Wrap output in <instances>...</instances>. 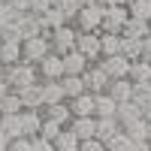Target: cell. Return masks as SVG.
Wrapping results in <instances>:
<instances>
[{
    "mask_svg": "<svg viewBox=\"0 0 151 151\" xmlns=\"http://www.w3.org/2000/svg\"><path fill=\"white\" fill-rule=\"evenodd\" d=\"M3 79L12 91H21V88H27L30 82H36L40 76H36V64H27V60H15V64L3 67Z\"/></svg>",
    "mask_w": 151,
    "mask_h": 151,
    "instance_id": "6da1fadb",
    "label": "cell"
},
{
    "mask_svg": "<svg viewBox=\"0 0 151 151\" xmlns=\"http://www.w3.org/2000/svg\"><path fill=\"white\" fill-rule=\"evenodd\" d=\"M45 36H48L52 52L55 55H64V52H70V48L76 45V24L73 21H64V24H58V27L45 30Z\"/></svg>",
    "mask_w": 151,
    "mask_h": 151,
    "instance_id": "7a4b0ae2",
    "label": "cell"
},
{
    "mask_svg": "<svg viewBox=\"0 0 151 151\" xmlns=\"http://www.w3.org/2000/svg\"><path fill=\"white\" fill-rule=\"evenodd\" d=\"M100 21H103V3H85V6H79V12H76V18H73V24L79 30H100Z\"/></svg>",
    "mask_w": 151,
    "mask_h": 151,
    "instance_id": "3957f363",
    "label": "cell"
},
{
    "mask_svg": "<svg viewBox=\"0 0 151 151\" xmlns=\"http://www.w3.org/2000/svg\"><path fill=\"white\" fill-rule=\"evenodd\" d=\"M76 52H82L88 60H100V30H79L76 27Z\"/></svg>",
    "mask_w": 151,
    "mask_h": 151,
    "instance_id": "277c9868",
    "label": "cell"
},
{
    "mask_svg": "<svg viewBox=\"0 0 151 151\" xmlns=\"http://www.w3.org/2000/svg\"><path fill=\"white\" fill-rule=\"evenodd\" d=\"M52 52V45H48V36H30V40H21V60H27V64H36L40 58H45Z\"/></svg>",
    "mask_w": 151,
    "mask_h": 151,
    "instance_id": "5b68a950",
    "label": "cell"
},
{
    "mask_svg": "<svg viewBox=\"0 0 151 151\" xmlns=\"http://www.w3.org/2000/svg\"><path fill=\"white\" fill-rule=\"evenodd\" d=\"M82 82H85V91H91V94H100V91H106V85H109V76L106 70L97 64V60H91L85 70H82Z\"/></svg>",
    "mask_w": 151,
    "mask_h": 151,
    "instance_id": "8992f818",
    "label": "cell"
},
{
    "mask_svg": "<svg viewBox=\"0 0 151 151\" xmlns=\"http://www.w3.org/2000/svg\"><path fill=\"white\" fill-rule=\"evenodd\" d=\"M130 18L127 3H118V6H103V21H100V30H109V33H121V24Z\"/></svg>",
    "mask_w": 151,
    "mask_h": 151,
    "instance_id": "52a82bcc",
    "label": "cell"
},
{
    "mask_svg": "<svg viewBox=\"0 0 151 151\" xmlns=\"http://www.w3.org/2000/svg\"><path fill=\"white\" fill-rule=\"evenodd\" d=\"M97 64L106 70L109 79H124V76H127V70H130V60L124 58V55H103Z\"/></svg>",
    "mask_w": 151,
    "mask_h": 151,
    "instance_id": "ba28073f",
    "label": "cell"
},
{
    "mask_svg": "<svg viewBox=\"0 0 151 151\" xmlns=\"http://www.w3.org/2000/svg\"><path fill=\"white\" fill-rule=\"evenodd\" d=\"M36 76H40V79H60V76H64V64H60V55L48 52L45 58H40V60H36Z\"/></svg>",
    "mask_w": 151,
    "mask_h": 151,
    "instance_id": "9c48e42d",
    "label": "cell"
},
{
    "mask_svg": "<svg viewBox=\"0 0 151 151\" xmlns=\"http://www.w3.org/2000/svg\"><path fill=\"white\" fill-rule=\"evenodd\" d=\"M15 30H18V40H30V36H40V33H42L40 15H33V12H21V15L15 18Z\"/></svg>",
    "mask_w": 151,
    "mask_h": 151,
    "instance_id": "30bf717a",
    "label": "cell"
},
{
    "mask_svg": "<svg viewBox=\"0 0 151 151\" xmlns=\"http://www.w3.org/2000/svg\"><path fill=\"white\" fill-rule=\"evenodd\" d=\"M60 64H64V73H70V76H82V70L91 64L82 52H76V48H70V52H64L60 55Z\"/></svg>",
    "mask_w": 151,
    "mask_h": 151,
    "instance_id": "8fae6325",
    "label": "cell"
},
{
    "mask_svg": "<svg viewBox=\"0 0 151 151\" xmlns=\"http://www.w3.org/2000/svg\"><path fill=\"white\" fill-rule=\"evenodd\" d=\"M106 94L115 100V103H124V100H130V94H133V82L127 79V76H124V79H109Z\"/></svg>",
    "mask_w": 151,
    "mask_h": 151,
    "instance_id": "7c38bea8",
    "label": "cell"
},
{
    "mask_svg": "<svg viewBox=\"0 0 151 151\" xmlns=\"http://www.w3.org/2000/svg\"><path fill=\"white\" fill-rule=\"evenodd\" d=\"M40 88H42V106L67 100V97H64V85H60V79H40Z\"/></svg>",
    "mask_w": 151,
    "mask_h": 151,
    "instance_id": "4fadbf2b",
    "label": "cell"
},
{
    "mask_svg": "<svg viewBox=\"0 0 151 151\" xmlns=\"http://www.w3.org/2000/svg\"><path fill=\"white\" fill-rule=\"evenodd\" d=\"M18 97H21V106H24V109H42V88H40V79L30 82L27 88H21Z\"/></svg>",
    "mask_w": 151,
    "mask_h": 151,
    "instance_id": "5bb4252c",
    "label": "cell"
},
{
    "mask_svg": "<svg viewBox=\"0 0 151 151\" xmlns=\"http://www.w3.org/2000/svg\"><path fill=\"white\" fill-rule=\"evenodd\" d=\"M70 103V112L73 115H94V94L91 91H82V94H76L67 100ZM97 118V115H94Z\"/></svg>",
    "mask_w": 151,
    "mask_h": 151,
    "instance_id": "9a60e30c",
    "label": "cell"
},
{
    "mask_svg": "<svg viewBox=\"0 0 151 151\" xmlns=\"http://www.w3.org/2000/svg\"><path fill=\"white\" fill-rule=\"evenodd\" d=\"M67 127L79 136V139H85V136H94V127H97V118L94 115H73Z\"/></svg>",
    "mask_w": 151,
    "mask_h": 151,
    "instance_id": "2e32d148",
    "label": "cell"
},
{
    "mask_svg": "<svg viewBox=\"0 0 151 151\" xmlns=\"http://www.w3.org/2000/svg\"><path fill=\"white\" fill-rule=\"evenodd\" d=\"M18 115H21V130H24V136L40 133V124H42V109H21Z\"/></svg>",
    "mask_w": 151,
    "mask_h": 151,
    "instance_id": "e0dca14e",
    "label": "cell"
},
{
    "mask_svg": "<svg viewBox=\"0 0 151 151\" xmlns=\"http://www.w3.org/2000/svg\"><path fill=\"white\" fill-rule=\"evenodd\" d=\"M21 60V40H0V64L9 67Z\"/></svg>",
    "mask_w": 151,
    "mask_h": 151,
    "instance_id": "ac0fdd59",
    "label": "cell"
},
{
    "mask_svg": "<svg viewBox=\"0 0 151 151\" xmlns=\"http://www.w3.org/2000/svg\"><path fill=\"white\" fill-rule=\"evenodd\" d=\"M118 130H121V121H118L115 115H100V118H97V127H94V136L106 142L109 136L118 133Z\"/></svg>",
    "mask_w": 151,
    "mask_h": 151,
    "instance_id": "d6986e66",
    "label": "cell"
},
{
    "mask_svg": "<svg viewBox=\"0 0 151 151\" xmlns=\"http://www.w3.org/2000/svg\"><path fill=\"white\" fill-rule=\"evenodd\" d=\"M145 33H151V21H145V18H127L121 24V36H136V40H142Z\"/></svg>",
    "mask_w": 151,
    "mask_h": 151,
    "instance_id": "ffe728a7",
    "label": "cell"
},
{
    "mask_svg": "<svg viewBox=\"0 0 151 151\" xmlns=\"http://www.w3.org/2000/svg\"><path fill=\"white\" fill-rule=\"evenodd\" d=\"M52 148H55V151H79V136H76L70 127H64V130L52 139Z\"/></svg>",
    "mask_w": 151,
    "mask_h": 151,
    "instance_id": "44dd1931",
    "label": "cell"
},
{
    "mask_svg": "<svg viewBox=\"0 0 151 151\" xmlns=\"http://www.w3.org/2000/svg\"><path fill=\"white\" fill-rule=\"evenodd\" d=\"M127 79H130V82H148V79H151V60H145V58L130 60Z\"/></svg>",
    "mask_w": 151,
    "mask_h": 151,
    "instance_id": "7402d4cb",
    "label": "cell"
},
{
    "mask_svg": "<svg viewBox=\"0 0 151 151\" xmlns=\"http://www.w3.org/2000/svg\"><path fill=\"white\" fill-rule=\"evenodd\" d=\"M42 109H45V112H42L45 118H55V121H60V124H70V118H73L67 100H60V103H48V106H42Z\"/></svg>",
    "mask_w": 151,
    "mask_h": 151,
    "instance_id": "603a6c76",
    "label": "cell"
},
{
    "mask_svg": "<svg viewBox=\"0 0 151 151\" xmlns=\"http://www.w3.org/2000/svg\"><path fill=\"white\" fill-rule=\"evenodd\" d=\"M118 48H121V33L100 30V58L103 55H118Z\"/></svg>",
    "mask_w": 151,
    "mask_h": 151,
    "instance_id": "cb8c5ba5",
    "label": "cell"
},
{
    "mask_svg": "<svg viewBox=\"0 0 151 151\" xmlns=\"http://www.w3.org/2000/svg\"><path fill=\"white\" fill-rule=\"evenodd\" d=\"M115 109H118V103H115L106 91L94 94V115H97V118H100V115H115Z\"/></svg>",
    "mask_w": 151,
    "mask_h": 151,
    "instance_id": "d4e9b609",
    "label": "cell"
},
{
    "mask_svg": "<svg viewBox=\"0 0 151 151\" xmlns=\"http://www.w3.org/2000/svg\"><path fill=\"white\" fill-rule=\"evenodd\" d=\"M24 106H21V97H18V91H9L0 97V115H15V112H21Z\"/></svg>",
    "mask_w": 151,
    "mask_h": 151,
    "instance_id": "484cf974",
    "label": "cell"
},
{
    "mask_svg": "<svg viewBox=\"0 0 151 151\" xmlns=\"http://www.w3.org/2000/svg\"><path fill=\"white\" fill-rule=\"evenodd\" d=\"M139 115H142V106L136 103V100H124V103H118V109H115V118H118L121 124L139 118Z\"/></svg>",
    "mask_w": 151,
    "mask_h": 151,
    "instance_id": "4316f807",
    "label": "cell"
},
{
    "mask_svg": "<svg viewBox=\"0 0 151 151\" xmlns=\"http://www.w3.org/2000/svg\"><path fill=\"white\" fill-rule=\"evenodd\" d=\"M0 130H3L9 139L24 136V130H21V115H18V112H15V115H0Z\"/></svg>",
    "mask_w": 151,
    "mask_h": 151,
    "instance_id": "83f0119b",
    "label": "cell"
},
{
    "mask_svg": "<svg viewBox=\"0 0 151 151\" xmlns=\"http://www.w3.org/2000/svg\"><path fill=\"white\" fill-rule=\"evenodd\" d=\"M103 145H106V151H133V139H130V136L124 133V130L112 133V136H109V139H106Z\"/></svg>",
    "mask_w": 151,
    "mask_h": 151,
    "instance_id": "f1b7e54d",
    "label": "cell"
},
{
    "mask_svg": "<svg viewBox=\"0 0 151 151\" xmlns=\"http://www.w3.org/2000/svg\"><path fill=\"white\" fill-rule=\"evenodd\" d=\"M121 130L127 133L133 142H142V139H148V136H145V118H142V115H139V118H133V121H124V124H121Z\"/></svg>",
    "mask_w": 151,
    "mask_h": 151,
    "instance_id": "f546056e",
    "label": "cell"
},
{
    "mask_svg": "<svg viewBox=\"0 0 151 151\" xmlns=\"http://www.w3.org/2000/svg\"><path fill=\"white\" fill-rule=\"evenodd\" d=\"M142 52V40H136V36H121V48H118V55H124L127 60H136Z\"/></svg>",
    "mask_w": 151,
    "mask_h": 151,
    "instance_id": "4dcf8cb0",
    "label": "cell"
},
{
    "mask_svg": "<svg viewBox=\"0 0 151 151\" xmlns=\"http://www.w3.org/2000/svg\"><path fill=\"white\" fill-rule=\"evenodd\" d=\"M60 85H64V97H67V100L85 91V82H82V76H70V73H64V76H60Z\"/></svg>",
    "mask_w": 151,
    "mask_h": 151,
    "instance_id": "1f68e13d",
    "label": "cell"
},
{
    "mask_svg": "<svg viewBox=\"0 0 151 151\" xmlns=\"http://www.w3.org/2000/svg\"><path fill=\"white\" fill-rule=\"evenodd\" d=\"M127 12H130L133 18L151 21V0H127Z\"/></svg>",
    "mask_w": 151,
    "mask_h": 151,
    "instance_id": "d6a6232c",
    "label": "cell"
},
{
    "mask_svg": "<svg viewBox=\"0 0 151 151\" xmlns=\"http://www.w3.org/2000/svg\"><path fill=\"white\" fill-rule=\"evenodd\" d=\"M67 124H60V121H55V118H45L42 115V124H40V136H45V139H55V136L64 130Z\"/></svg>",
    "mask_w": 151,
    "mask_h": 151,
    "instance_id": "836d02e7",
    "label": "cell"
},
{
    "mask_svg": "<svg viewBox=\"0 0 151 151\" xmlns=\"http://www.w3.org/2000/svg\"><path fill=\"white\" fill-rule=\"evenodd\" d=\"M148 97H151V85H148V82H133V94H130V100H136L139 106H145Z\"/></svg>",
    "mask_w": 151,
    "mask_h": 151,
    "instance_id": "e575fe53",
    "label": "cell"
},
{
    "mask_svg": "<svg viewBox=\"0 0 151 151\" xmlns=\"http://www.w3.org/2000/svg\"><path fill=\"white\" fill-rule=\"evenodd\" d=\"M55 6L64 12V18H67V21H73V18H76V12H79V6H82V0H58Z\"/></svg>",
    "mask_w": 151,
    "mask_h": 151,
    "instance_id": "d590c367",
    "label": "cell"
},
{
    "mask_svg": "<svg viewBox=\"0 0 151 151\" xmlns=\"http://www.w3.org/2000/svg\"><path fill=\"white\" fill-rule=\"evenodd\" d=\"M21 15L18 9H12L6 0H0V27H3V24H15V18Z\"/></svg>",
    "mask_w": 151,
    "mask_h": 151,
    "instance_id": "8d00e7d4",
    "label": "cell"
},
{
    "mask_svg": "<svg viewBox=\"0 0 151 151\" xmlns=\"http://www.w3.org/2000/svg\"><path fill=\"white\" fill-rule=\"evenodd\" d=\"M30 151H55V148H52V139L33 133V136H30Z\"/></svg>",
    "mask_w": 151,
    "mask_h": 151,
    "instance_id": "74e56055",
    "label": "cell"
},
{
    "mask_svg": "<svg viewBox=\"0 0 151 151\" xmlns=\"http://www.w3.org/2000/svg\"><path fill=\"white\" fill-rule=\"evenodd\" d=\"M6 151H30V136H15V139H9Z\"/></svg>",
    "mask_w": 151,
    "mask_h": 151,
    "instance_id": "f35d334b",
    "label": "cell"
},
{
    "mask_svg": "<svg viewBox=\"0 0 151 151\" xmlns=\"http://www.w3.org/2000/svg\"><path fill=\"white\" fill-rule=\"evenodd\" d=\"M48 6H52V0H30V9H27V12H33V15H40V12H45Z\"/></svg>",
    "mask_w": 151,
    "mask_h": 151,
    "instance_id": "ab89813d",
    "label": "cell"
},
{
    "mask_svg": "<svg viewBox=\"0 0 151 151\" xmlns=\"http://www.w3.org/2000/svg\"><path fill=\"white\" fill-rule=\"evenodd\" d=\"M0 40H18L15 24H3V27H0Z\"/></svg>",
    "mask_w": 151,
    "mask_h": 151,
    "instance_id": "60d3db41",
    "label": "cell"
},
{
    "mask_svg": "<svg viewBox=\"0 0 151 151\" xmlns=\"http://www.w3.org/2000/svg\"><path fill=\"white\" fill-rule=\"evenodd\" d=\"M139 58L151 60V33H145V36H142V52H139Z\"/></svg>",
    "mask_w": 151,
    "mask_h": 151,
    "instance_id": "b9f144b4",
    "label": "cell"
},
{
    "mask_svg": "<svg viewBox=\"0 0 151 151\" xmlns=\"http://www.w3.org/2000/svg\"><path fill=\"white\" fill-rule=\"evenodd\" d=\"M6 3H9L12 9H18V12H27V9H30V0H6Z\"/></svg>",
    "mask_w": 151,
    "mask_h": 151,
    "instance_id": "7bdbcfd3",
    "label": "cell"
},
{
    "mask_svg": "<svg viewBox=\"0 0 151 151\" xmlns=\"http://www.w3.org/2000/svg\"><path fill=\"white\" fill-rule=\"evenodd\" d=\"M6 148H9V136L0 130V151H6Z\"/></svg>",
    "mask_w": 151,
    "mask_h": 151,
    "instance_id": "ee69618b",
    "label": "cell"
},
{
    "mask_svg": "<svg viewBox=\"0 0 151 151\" xmlns=\"http://www.w3.org/2000/svg\"><path fill=\"white\" fill-rule=\"evenodd\" d=\"M142 118H151V97L145 100V106H142Z\"/></svg>",
    "mask_w": 151,
    "mask_h": 151,
    "instance_id": "f6af8a7d",
    "label": "cell"
},
{
    "mask_svg": "<svg viewBox=\"0 0 151 151\" xmlns=\"http://www.w3.org/2000/svg\"><path fill=\"white\" fill-rule=\"evenodd\" d=\"M103 6H118V3H127V0H100Z\"/></svg>",
    "mask_w": 151,
    "mask_h": 151,
    "instance_id": "bcb514c9",
    "label": "cell"
},
{
    "mask_svg": "<svg viewBox=\"0 0 151 151\" xmlns=\"http://www.w3.org/2000/svg\"><path fill=\"white\" fill-rule=\"evenodd\" d=\"M6 91H9V85H6V79H3V76H0V97H3Z\"/></svg>",
    "mask_w": 151,
    "mask_h": 151,
    "instance_id": "7dc6e473",
    "label": "cell"
},
{
    "mask_svg": "<svg viewBox=\"0 0 151 151\" xmlns=\"http://www.w3.org/2000/svg\"><path fill=\"white\" fill-rule=\"evenodd\" d=\"M85 3H97V0H82V6H85Z\"/></svg>",
    "mask_w": 151,
    "mask_h": 151,
    "instance_id": "c3c4849f",
    "label": "cell"
},
{
    "mask_svg": "<svg viewBox=\"0 0 151 151\" xmlns=\"http://www.w3.org/2000/svg\"><path fill=\"white\" fill-rule=\"evenodd\" d=\"M0 76H3V64H0Z\"/></svg>",
    "mask_w": 151,
    "mask_h": 151,
    "instance_id": "681fc988",
    "label": "cell"
},
{
    "mask_svg": "<svg viewBox=\"0 0 151 151\" xmlns=\"http://www.w3.org/2000/svg\"><path fill=\"white\" fill-rule=\"evenodd\" d=\"M52 3H58V0H52Z\"/></svg>",
    "mask_w": 151,
    "mask_h": 151,
    "instance_id": "f907efd6",
    "label": "cell"
},
{
    "mask_svg": "<svg viewBox=\"0 0 151 151\" xmlns=\"http://www.w3.org/2000/svg\"><path fill=\"white\" fill-rule=\"evenodd\" d=\"M148 85H151V79H148Z\"/></svg>",
    "mask_w": 151,
    "mask_h": 151,
    "instance_id": "816d5d0a",
    "label": "cell"
}]
</instances>
